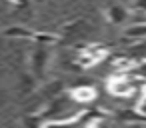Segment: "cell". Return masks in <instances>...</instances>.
Here are the masks:
<instances>
[{"label": "cell", "mask_w": 146, "mask_h": 128, "mask_svg": "<svg viewBox=\"0 0 146 128\" xmlns=\"http://www.w3.org/2000/svg\"><path fill=\"white\" fill-rule=\"evenodd\" d=\"M6 34H8V36H26V38H32V36H34V34H32L30 30H26V28H8Z\"/></svg>", "instance_id": "obj_3"}, {"label": "cell", "mask_w": 146, "mask_h": 128, "mask_svg": "<svg viewBox=\"0 0 146 128\" xmlns=\"http://www.w3.org/2000/svg\"><path fill=\"white\" fill-rule=\"evenodd\" d=\"M110 14H112V16H110L112 22H124V18H126V12H124L122 8H112Z\"/></svg>", "instance_id": "obj_4"}, {"label": "cell", "mask_w": 146, "mask_h": 128, "mask_svg": "<svg viewBox=\"0 0 146 128\" xmlns=\"http://www.w3.org/2000/svg\"><path fill=\"white\" fill-rule=\"evenodd\" d=\"M124 36L126 38H142V36H146V22H140V24H136V26H130L126 32H124Z\"/></svg>", "instance_id": "obj_2"}, {"label": "cell", "mask_w": 146, "mask_h": 128, "mask_svg": "<svg viewBox=\"0 0 146 128\" xmlns=\"http://www.w3.org/2000/svg\"><path fill=\"white\" fill-rule=\"evenodd\" d=\"M94 96H96V92H94V88H86V86H82V88H76L74 90V98L78 100V102H90V100H94Z\"/></svg>", "instance_id": "obj_1"}]
</instances>
